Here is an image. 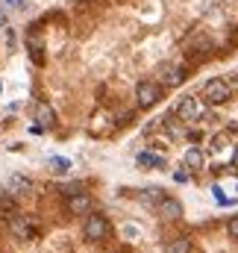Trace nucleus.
Masks as SVG:
<instances>
[{
	"instance_id": "nucleus-6",
	"label": "nucleus",
	"mask_w": 238,
	"mask_h": 253,
	"mask_svg": "<svg viewBox=\"0 0 238 253\" xmlns=\"http://www.w3.org/2000/svg\"><path fill=\"white\" fill-rule=\"evenodd\" d=\"M182 80H185V68H182V65L168 62V65H162V68H159V85L174 88V85H179Z\"/></svg>"
},
{
	"instance_id": "nucleus-4",
	"label": "nucleus",
	"mask_w": 238,
	"mask_h": 253,
	"mask_svg": "<svg viewBox=\"0 0 238 253\" xmlns=\"http://www.w3.org/2000/svg\"><path fill=\"white\" fill-rule=\"evenodd\" d=\"M82 233H85L88 242H103V239L109 236V221H106L103 215H97V212H88V215H85Z\"/></svg>"
},
{
	"instance_id": "nucleus-9",
	"label": "nucleus",
	"mask_w": 238,
	"mask_h": 253,
	"mask_svg": "<svg viewBox=\"0 0 238 253\" xmlns=\"http://www.w3.org/2000/svg\"><path fill=\"white\" fill-rule=\"evenodd\" d=\"M185 165H188L191 171H203V165H206V153H203L200 147H188V150H185Z\"/></svg>"
},
{
	"instance_id": "nucleus-7",
	"label": "nucleus",
	"mask_w": 238,
	"mask_h": 253,
	"mask_svg": "<svg viewBox=\"0 0 238 253\" xmlns=\"http://www.w3.org/2000/svg\"><path fill=\"white\" fill-rule=\"evenodd\" d=\"M68 212H71V215H88V212H91V197H88L85 191L68 194Z\"/></svg>"
},
{
	"instance_id": "nucleus-10",
	"label": "nucleus",
	"mask_w": 238,
	"mask_h": 253,
	"mask_svg": "<svg viewBox=\"0 0 238 253\" xmlns=\"http://www.w3.org/2000/svg\"><path fill=\"white\" fill-rule=\"evenodd\" d=\"M30 189H33V183H30L27 177H21V174H15V177L6 180V191H9V194H27Z\"/></svg>"
},
{
	"instance_id": "nucleus-16",
	"label": "nucleus",
	"mask_w": 238,
	"mask_h": 253,
	"mask_svg": "<svg viewBox=\"0 0 238 253\" xmlns=\"http://www.w3.org/2000/svg\"><path fill=\"white\" fill-rule=\"evenodd\" d=\"M138 162H141V165H147V168H150V165H165V159H162V156H156V153H141V156H138Z\"/></svg>"
},
{
	"instance_id": "nucleus-18",
	"label": "nucleus",
	"mask_w": 238,
	"mask_h": 253,
	"mask_svg": "<svg viewBox=\"0 0 238 253\" xmlns=\"http://www.w3.org/2000/svg\"><path fill=\"white\" fill-rule=\"evenodd\" d=\"M9 6H24V0H6Z\"/></svg>"
},
{
	"instance_id": "nucleus-2",
	"label": "nucleus",
	"mask_w": 238,
	"mask_h": 253,
	"mask_svg": "<svg viewBox=\"0 0 238 253\" xmlns=\"http://www.w3.org/2000/svg\"><path fill=\"white\" fill-rule=\"evenodd\" d=\"M159 100H162V85L153 83V80H141L138 88H135V103H138L141 109H150V106H156Z\"/></svg>"
},
{
	"instance_id": "nucleus-12",
	"label": "nucleus",
	"mask_w": 238,
	"mask_h": 253,
	"mask_svg": "<svg viewBox=\"0 0 238 253\" xmlns=\"http://www.w3.org/2000/svg\"><path fill=\"white\" fill-rule=\"evenodd\" d=\"M165 253H191V242H188L185 236H179V239H171V242L165 245Z\"/></svg>"
},
{
	"instance_id": "nucleus-14",
	"label": "nucleus",
	"mask_w": 238,
	"mask_h": 253,
	"mask_svg": "<svg viewBox=\"0 0 238 253\" xmlns=\"http://www.w3.org/2000/svg\"><path fill=\"white\" fill-rule=\"evenodd\" d=\"M0 212H15V194L0 191Z\"/></svg>"
},
{
	"instance_id": "nucleus-5",
	"label": "nucleus",
	"mask_w": 238,
	"mask_h": 253,
	"mask_svg": "<svg viewBox=\"0 0 238 253\" xmlns=\"http://www.w3.org/2000/svg\"><path fill=\"white\" fill-rule=\"evenodd\" d=\"M9 233H12L15 239H21V242H30V239L36 236V227H33V221H30L27 215H12V218H9Z\"/></svg>"
},
{
	"instance_id": "nucleus-8",
	"label": "nucleus",
	"mask_w": 238,
	"mask_h": 253,
	"mask_svg": "<svg viewBox=\"0 0 238 253\" xmlns=\"http://www.w3.org/2000/svg\"><path fill=\"white\" fill-rule=\"evenodd\" d=\"M156 215H162V218H168V221H177L179 215H182V203L165 194V197L156 203Z\"/></svg>"
},
{
	"instance_id": "nucleus-15",
	"label": "nucleus",
	"mask_w": 238,
	"mask_h": 253,
	"mask_svg": "<svg viewBox=\"0 0 238 253\" xmlns=\"http://www.w3.org/2000/svg\"><path fill=\"white\" fill-rule=\"evenodd\" d=\"M50 168H53L56 174H68L71 162H68V159H62V156H50Z\"/></svg>"
},
{
	"instance_id": "nucleus-1",
	"label": "nucleus",
	"mask_w": 238,
	"mask_h": 253,
	"mask_svg": "<svg viewBox=\"0 0 238 253\" xmlns=\"http://www.w3.org/2000/svg\"><path fill=\"white\" fill-rule=\"evenodd\" d=\"M233 97V85L227 83V80H221V77H212L206 85H203V100L209 103V106H221V103H227Z\"/></svg>"
},
{
	"instance_id": "nucleus-3",
	"label": "nucleus",
	"mask_w": 238,
	"mask_h": 253,
	"mask_svg": "<svg viewBox=\"0 0 238 253\" xmlns=\"http://www.w3.org/2000/svg\"><path fill=\"white\" fill-rule=\"evenodd\" d=\"M206 100L203 97H182L177 103V115L179 121H197V118H203L206 115Z\"/></svg>"
},
{
	"instance_id": "nucleus-13",
	"label": "nucleus",
	"mask_w": 238,
	"mask_h": 253,
	"mask_svg": "<svg viewBox=\"0 0 238 253\" xmlns=\"http://www.w3.org/2000/svg\"><path fill=\"white\" fill-rule=\"evenodd\" d=\"M162 197H165L162 189H144L141 191V203H144V206H153V209H156V203H159Z\"/></svg>"
},
{
	"instance_id": "nucleus-11",
	"label": "nucleus",
	"mask_w": 238,
	"mask_h": 253,
	"mask_svg": "<svg viewBox=\"0 0 238 253\" xmlns=\"http://www.w3.org/2000/svg\"><path fill=\"white\" fill-rule=\"evenodd\" d=\"M36 121H41V129L44 126H53V121H56V115H53V109L47 106V103H39V109H36Z\"/></svg>"
},
{
	"instance_id": "nucleus-17",
	"label": "nucleus",
	"mask_w": 238,
	"mask_h": 253,
	"mask_svg": "<svg viewBox=\"0 0 238 253\" xmlns=\"http://www.w3.org/2000/svg\"><path fill=\"white\" fill-rule=\"evenodd\" d=\"M227 233H230L233 239H238V215L233 218V221H230V224H227Z\"/></svg>"
}]
</instances>
